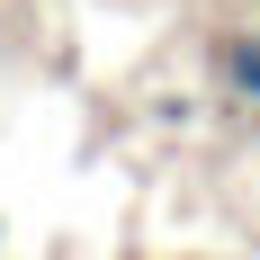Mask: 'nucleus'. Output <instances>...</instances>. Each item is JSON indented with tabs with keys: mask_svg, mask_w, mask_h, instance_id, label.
Masks as SVG:
<instances>
[{
	"mask_svg": "<svg viewBox=\"0 0 260 260\" xmlns=\"http://www.w3.org/2000/svg\"><path fill=\"white\" fill-rule=\"evenodd\" d=\"M224 63H234V90H242V99H260V36H242Z\"/></svg>",
	"mask_w": 260,
	"mask_h": 260,
	"instance_id": "f257e3e1",
	"label": "nucleus"
}]
</instances>
